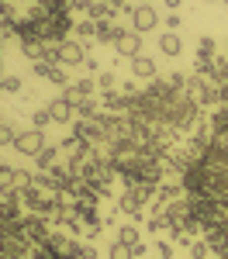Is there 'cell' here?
<instances>
[{
    "label": "cell",
    "instance_id": "6da1fadb",
    "mask_svg": "<svg viewBox=\"0 0 228 259\" xmlns=\"http://www.w3.org/2000/svg\"><path fill=\"white\" fill-rule=\"evenodd\" d=\"M201 114H204V107H201L197 100L190 97L187 90H176V94H173V100L166 104L163 124H169L173 132H180V135H187V132H194V128L201 124Z\"/></svg>",
    "mask_w": 228,
    "mask_h": 259
},
{
    "label": "cell",
    "instance_id": "7a4b0ae2",
    "mask_svg": "<svg viewBox=\"0 0 228 259\" xmlns=\"http://www.w3.org/2000/svg\"><path fill=\"white\" fill-rule=\"evenodd\" d=\"M152 200V194H145L142 187H124L121 197H118V211L128 214V221H139L145 218V204Z\"/></svg>",
    "mask_w": 228,
    "mask_h": 259
},
{
    "label": "cell",
    "instance_id": "3957f363",
    "mask_svg": "<svg viewBox=\"0 0 228 259\" xmlns=\"http://www.w3.org/2000/svg\"><path fill=\"white\" fill-rule=\"evenodd\" d=\"M128 21H131V31H139V35H149V31H156V24H159V14H156V7L152 4H135L131 7V14H128Z\"/></svg>",
    "mask_w": 228,
    "mask_h": 259
},
{
    "label": "cell",
    "instance_id": "277c9868",
    "mask_svg": "<svg viewBox=\"0 0 228 259\" xmlns=\"http://www.w3.org/2000/svg\"><path fill=\"white\" fill-rule=\"evenodd\" d=\"M49 232H52V221L41 218V214H24L21 218V235L31 242V245H41V242L49 239Z\"/></svg>",
    "mask_w": 228,
    "mask_h": 259
},
{
    "label": "cell",
    "instance_id": "5b68a950",
    "mask_svg": "<svg viewBox=\"0 0 228 259\" xmlns=\"http://www.w3.org/2000/svg\"><path fill=\"white\" fill-rule=\"evenodd\" d=\"M56 56H59V66H83L86 62V45L76 38H66L62 45H56Z\"/></svg>",
    "mask_w": 228,
    "mask_h": 259
},
{
    "label": "cell",
    "instance_id": "8992f818",
    "mask_svg": "<svg viewBox=\"0 0 228 259\" xmlns=\"http://www.w3.org/2000/svg\"><path fill=\"white\" fill-rule=\"evenodd\" d=\"M31 73H35L38 80H49V83H56V87H62V90L69 87V69L59 66V62H45V59H41V62L31 66Z\"/></svg>",
    "mask_w": 228,
    "mask_h": 259
},
{
    "label": "cell",
    "instance_id": "52a82bcc",
    "mask_svg": "<svg viewBox=\"0 0 228 259\" xmlns=\"http://www.w3.org/2000/svg\"><path fill=\"white\" fill-rule=\"evenodd\" d=\"M14 149H18L21 156H28V159H38L41 149H45V135L35 132V128H28V132H18V142H14Z\"/></svg>",
    "mask_w": 228,
    "mask_h": 259
},
{
    "label": "cell",
    "instance_id": "ba28073f",
    "mask_svg": "<svg viewBox=\"0 0 228 259\" xmlns=\"http://www.w3.org/2000/svg\"><path fill=\"white\" fill-rule=\"evenodd\" d=\"M62 97L69 100V104H73V111H76V107H80L83 100H94V97H97V80H90V76H86V80H76V83H69Z\"/></svg>",
    "mask_w": 228,
    "mask_h": 259
},
{
    "label": "cell",
    "instance_id": "9c48e42d",
    "mask_svg": "<svg viewBox=\"0 0 228 259\" xmlns=\"http://www.w3.org/2000/svg\"><path fill=\"white\" fill-rule=\"evenodd\" d=\"M114 52H118L121 59H135V56H142V35L124 28L121 35H118V41H114Z\"/></svg>",
    "mask_w": 228,
    "mask_h": 259
},
{
    "label": "cell",
    "instance_id": "30bf717a",
    "mask_svg": "<svg viewBox=\"0 0 228 259\" xmlns=\"http://www.w3.org/2000/svg\"><path fill=\"white\" fill-rule=\"evenodd\" d=\"M45 107H49V118H52V124H69V121H76V118H73L76 111H73V104H69L66 97L49 100Z\"/></svg>",
    "mask_w": 228,
    "mask_h": 259
},
{
    "label": "cell",
    "instance_id": "8fae6325",
    "mask_svg": "<svg viewBox=\"0 0 228 259\" xmlns=\"http://www.w3.org/2000/svg\"><path fill=\"white\" fill-rule=\"evenodd\" d=\"M101 111H107V114H124V111H128L124 90H104L101 94Z\"/></svg>",
    "mask_w": 228,
    "mask_h": 259
},
{
    "label": "cell",
    "instance_id": "7c38bea8",
    "mask_svg": "<svg viewBox=\"0 0 228 259\" xmlns=\"http://www.w3.org/2000/svg\"><path fill=\"white\" fill-rule=\"evenodd\" d=\"M156 49L163 52L166 59H176V56L184 52V38H180V31H166V35H159V38H156Z\"/></svg>",
    "mask_w": 228,
    "mask_h": 259
},
{
    "label": "cell",
    "instance_id": "4fadbf2b",
    "mask_svg": "<svg viewBox=\"0 0 228 259\" xmlns=\"http://www.w3.org/2000/svg\"><path fill=\"white\" fill-rule=\"evenodd\" d=\"M131 76H139V80H156L159 76V69H156V59L152 56H135L131 59Z\"/></svg>",
    "mask_w": 228,
    "mask_h": 259
},
{
    "label": "cell",
    "instance_id": "5bb4252c",
    "mask_svg": "<svg viewBox=\"0 0 228 259\" xmlns=\"http://www.w3.org/2000/svg\"><path fill=\"white\" fill-rule=\"evenodd\" d=\"M73 35H76V41H83V45H86V52H90V45L97 41V21H90V18L76 21V28H73Z\"/></svg>",
    "mask_w": 228,
    "mask_h": 259
},
{
    "label": "cell",
    "instance_id": "9a60e30c",
    "mask_svg": "<svg viewBox=\"0 0 228 259\" xmlns=\"http://www.w3.org/2000/svg\"><path fill=\"white\" fill-rule=\"evenodd\" d=\"M18 45H21V52H24L31 62H41V59H45V52H49V45H45L41 38H21Z\"/></svg>",
    "mask_w": 228,
    "mask_h": 259
},
{
    "label": "cell",
    "instance_id": "2e32d148",
    "mask_svg": "<svg viewBox=\"0 0 228 259\" xmlns=\"http://www.w3.org/2000/svg\"><path fill=\"white\" fill-rule=\"evenodd\" d=\"M121 31H124V28H121V24H114V21H97V41H101V45H114Z\"/></svg>",
    "mask_w": 228,
    "mask_h": 259
},
{
    "label": "cell",
    "instance_id": "e0dca14e",
    "mask_svg": "<svg viewBox=\"0 0 228 259\" xmlns=\"http://www.w3.org/2000/svg\"><path fill=\"white\" fill-rule=\"evenodd\" d=\"M214 59H218V41L211 35H204L197 41V62H214Z\"/></svg>",
    "mask_w": 228,
    "mask_h": 259
},
{
    "label": "cell",
    "instance_id": "ac0fdd59",
    "mask_svg": "<svg viewBox=\"0 0 228 259\" xmlns=\"http://www.w3.org/2000/svg\"><path fill=\"white\" fill-rule=\"evenodd\" d=\"M211 83H218V87H228V56H218V59L211 62Z\"/></svg>",
    "mask_w": 228,
    "mask_h": 259
},
{
    "label": "cell",
    "instance_id": "d6986e66",
    "mask_svg": "<svg viewBox=\"0 0 228 259\" xmlns=\"http://www.w3.org/2000/svg\"><path fill=\"white\" fill-rule=\"evenodd\" d=\"M118 242H124V245H139V242H142L139 225H135V221H121V225H118Z\"/></svg>",
    "mask_w": 228,
    "mask_h": 259
},
{
    "label": "cell",
    "instance_id": "ffe728a7",
    "mask_svg": "<svg viewBox=\"0 0 228 259\" xmlns=\"http://www.w3.org/2000/svg\"><path fill=\"white\" fill-rule=\"evenodd\" d=\"M59 152H62L59 145H45V149H41V156L35 159L41 173H45V169H52V166H59Z\"/></svg>",
    "mask_w": 228,
    "mask_h": 259
},
{
    "label": "cell",
    "instance_id": "44dd1931",
    "mask_svg": "<svg viewBox=\"0 0 228 259\" xmlns=\"http://www.w3.org/2000/svg\"><path fill=\"white\" fill-rule=\"evenodd\" d=\"M11 190H18V169L0 162V194H11Z\"/></svg>",
    "mask_w": 228,
    "mask_h": 259
},
{
    "label": "cell",
    "instance_id": "7402d4cb",
    "mask_svg": "<svg viewBox=\"0 0 228 259\" xmlns=\"http://www.w3.org/2000/svg\"><path fill=\"white\" fill-rule=\"evenodd\" d=\"M107 259H135V252H131V245H124V242H111L107 245Z\"/></svg>",
    "mask_w": 228,
    "mask_h": 259
},
{
    "label": "cell",
    "instance_id": "603a6c76",
    "mask_svg": "<svg viewBox=\"0 0 228 259\" xmlns=\"http://www.w3.org/2000/svg\"><path fill=\"white\" fill-rule=\"evenodd\" d=\"M18 142V128L11 124V121H0V149H7V145H14Z\"/></svg>",
    "mask_w": 228,
    "mask_h": 259
},
{
    "label": "cell",
    "instance_id": "cb8c5ba5",
    "mask_svg": "<svg viewBox=\"0 0 228 259\" xmlns=\"http://www.w3.org/2000/svg\"><path fill=\"white\" fill-rule=\"evenodd\" d=\"M145 232H152V235L169 232V221H166V214H149V221H145Z\"/></svg>",
    "mask_w": 228,
    "mask_h": 259
},
{
    "label": "cell",
    "instance_id": "d4e9b609",
    "mask_svg": "<svg viewBox=\"0 0 228 259\" xmlns=\"http://www.w3.org/2000/svg\"><path fill=\"white\" fill-rule=\"evenodd\" d=\"M97 90H118V76H114V73H111V69H101V73H97Z\"/></svg>",
    "mask_w": 228,
    "mask_h": 259
},
{
    "label": "cell",
    "instance_id": "484cf974",
    "mask_svg": "<svg viewBox=\"0 0 228 259\" xmlns=\"http://www.w3.org/2000/svg\"><path fill=\"white\" fill-rule=\"evenodd\" d=\"M83 145H86V142H83L80 135H66V139L59 142V149H62V152H66V156H73V152H80Z\"/></svg>",
    "mask_w": 228,
    "mask_h": 259
},
{
    "label": "cell",
    "instance_id": "4316f807",
    "mask_svg": "<svg viewBox=\"0 0 228 259\" xmlns=\"http://www.w3.org/2000/svg\"><path fill=\"white\" fill-rule=\"evenodd\" d=\"M0 94L18 97V94H21V76H4V80H0Z\"/></svg>",
    "mask_w": 228,
    "mask_h": 259
},
{
    "label": "cell",
    "instance_id": "83f0119b",
    "mask_svg": "<svg viewBox=\"0 0 228 259\" xmlns=\"http://www.w3.org/2000/svg\"><path fill=\"white\" fill-rule=\"evenodd\" d=\"M152 252H156V259H173V252H176V245H173V242L156 239V245H152Z\"/></svg>",
    "mask_w": 228,
    "mask_h": 259
},
{
    "label": "cell",
    "instance_id": "f1b7e54d",
    "mask_svg": "<svg viewBox=\"0 0 228 259\" xmlns=\"http://www.w3.org/2000/svg\"><path fill=\"white\" fill-rule=\"evenodd\" d=\"M45 124H52V118H49V107H38V111H31V128H35V132H41Z\"/></svg>",
    "mask_w": 228,
    "mask_h": 259
},
{
    "label": "cell",
    "instance_id": "f546056e",
    "mask_svg": "<svg viewBox=\"0 0 228 259\" xmlns=\"http://www.w3.org/2000/svg\"><path fill=\"white\" fill-rule=\"evenodd\" d=\"M163 24H166V31H180V28H184V14H180V11H169L163 18Z\"/></svg>",
    "mask_w": 228,
    "mask_h": 259
},
{
    "label": "cell",
    "instance_id": "4dcf8cb0",
    "mask_svg": "<svg viewBox=\"0 0 228 259\" xmlns=\"http://www.w3.org/2000/svg\"><path fill=\"white\" fill-rule=\"evenodd\" d=\"M169 242H173L176 249H194V239H190L187 232H169Z\"/></svg>",
    "mask_w": 228,
    "mask_h": 259
},
{
    "label": "cell",
    "instance_id": "1f68e13d",
    "mask_svg": "<svg viewBox=\"0 0 228 259\" xmlns=\"http://www.w3.org/2000/svg\"><path fill=\"white\" fill-rule=\"evenodd\" d=\"M207 252H211L207 242H194V249H190V256H187V259H207Z\"/></svg>",
    "mask_w": 228,
    "mask_h": 259
},
{
    "label": "cell",
    "instance_id": "d6a6232c",
    "mask_svg": "<svg viewBox=\"0 0 228 259\" xmlns=\"http://www.w3.org/2000/svg\"><path fill=\"white\" fill-rule=\"evenodd\" d=\"M76 259H97V249H94V245H86V242H80V249H76Z\"/></svg>",
    "mask_w": 228,
    "mask_h": 259
},
{
    "label": "cell",
    "instance_id": "836d02e7",
    "mask_svg": "<svg viewBox=\"0 0 228 259\" xmlns=\"http://www.w3.org/2000/svg\"><path fill=\"white\" fill-rule=\"evenodd\" d=\"M166 80H169V87H173V90H184V87H187V76H184V73H169Z\"/></svg>",
    "mask_w": 228,
    "mask_h": 259
},
{
    "label": "cell",
    "instance_id": "e575fe53",
    "mask_svg": "<svg viewBox=\"0 0 228 259\" xmlns=\"http://www.w3.org/2000/svg\"><path fill=\"white\" fill-rule=\"evenodd\" d=\"M83 69H86V73H101V59L86 56V62H83Z\"/></svg>",
    "mask_w": 228,
    "mask_h": 259
},
{
    "label": "cell",
    "instance_id": "d590c367",
    "mask_svg": "<svg viewBox=\"0 0 228 259\" xmlns=\"http://www.w3.org/2000/svg\"><path fill=\"white\" fill-rule=\"evenodd\" d=\"M118 214H121L118 207H114V211H107V214H104V228H111V225H118Z\"/></svg>",
    "mask_w": 228,
    "mask_h": 259
},
{
    "label": "cell",
    "instance_id": "8d00e7d4",
    "mask_svg": "<svg viewBox=\"0 0 228 259\" xmlns=\"http://www.w3.org/2000/svg\"><path fill=\"white\" fill-rule=\"evenodd\" d=\"M131 252H135V259H142L145 252H149V245H145V242H139V245H131Z\"/></svg>",
    "mask_w": 228,
    "mask_h": 259
},
{
    "label": "cell",
    "instance_id": "74e56055",
    "mask_svg": "<svg viewBox=\"0 0 228 259\" xmlns=\"http://www.w3.org/2000/svg\"><path fill=\"white\" fill-rule=\"evenodd\" d=\"M166 7H169V11H180V7H184V0H163Z\"/></svg>",
    "mask_w": 228,
    "mask_h": 259
},
{
    "label": "cell",
    "instance_id": "f35d334b",
    "mask_svg": "<svg viewBox=\"0 0 228 259\" xmlns=\"http://www.w3.org/2000/svg\"><path fill=\"white\" fill-rule=\"evenodd\" d=\"M107 4H114L118 11H124V7H128V0H107Z\"/></svg>",
    "mask_w": 228,
    "mask_h": 259
},
{
    "label": "cell",
    "instance_id": "ab89813d",
    "mask_svg": "<svg viewBox=\"0 0 228 259\" xmlns=\"http://www.w3.org/2000/svg\"><path fill=\"white\" fill-rule=\"evenodd\" d=\"M0 80H4V56H0Z\"/></svg>",
    "mask_w": 228,
    "mask_h": 259
},
{
    "label": "cell",
    "instance_id": "60d3db41",
    "mask_svg": "<svg viewBox=\"0 0 228 259\" xmlns=\"http://www.w3.org/2000/svg\"><path fill=\"white\" fill-rule=\"evenodd\" d=\"M139 4H152V0H139Z\"/></svg>",
    "mask_w": 228,
    "mask_h": 259
},
{
    "label": "cell",
    "instance_id": "b9f144b4",
    "mask_svg": "<svg viewBox=\"0 0 228 259\" xmlns=\"http://www.w3.org/2000/svg\"><path fill=\"white\" fill-rule=\"evenodd\" d=\"M225 56H228V45H225Z\"/></svg>",
    "mask_w": 228,
    "mask_h": 259
},
{
    "label": "cell",
    "instance_id": "7bdbcfd3",
    "mask_svg": "<svg viewBox=\"0 0 228 259\" xmlns=\"http://www.w3.org/2000/svg\"><path fill=\"white\" fill-rule=\"evenodd\" d=\"M221 4H228V0H221Z\"/></svg>",
    "mask_w": 228,
    "mask_h": 259
},
{
    "label": "cell",
    "instance_id": "ee69618b",
    "mask_svg": "<svg viewBox=\"0 0 228 259\" xmlns=\"http://www.w3.org/2000/svg\"><path fill=\"white\" fill-rule=\"evenodd\" d=\"M0 41H4V35H0Z\"/></svg>",
    "mask_w": 228,
    "mask_h": 259
}]
</instances>
